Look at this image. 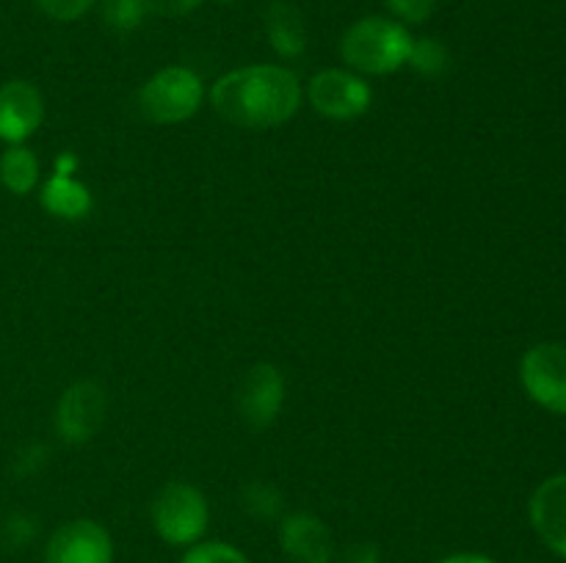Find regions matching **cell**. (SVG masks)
<instances>
[{"instance_id": "6da1fadb", "label": "cell", "mask_w": 566, "mask_h": 563, "mask_svg": "<svg viewBox=\"0 0 566 563\" xmlns=\"http://www.w3.org/2000/svg\"><path fill=\"white\" fill-rule=\"evenodd\" d=\"M302 103L296 75L282 66L258 64L227 72L210 92V105L221 119L247 130H271L293 119Z\"/></svg>"}, {"instance_id": "7a4b0ae2", "label": "cell", "mask_w": 566, "mask_h": 563, "mask_svg": "<svg viewBox=\"0 0 566 563\" xmlns=\"http://www.w3.org/2000/svg\"><path fill=\"white\" fill-rule=\"evenodd\" d=\"M412 36L401 22L387 17H365L354 22L340 42V55L352 70L365 75H390L409 61Z\"/></svg>"}, {"instance_id": "3957f363", "label": "cell", "mask_w": 566, "mask_h": 563, "mask_svg": "<svg viewBox=\"0 0 566 563\" xmlns=\"http://www.w3.org/2000/svg\"><path fill=\"white\" fill-rule=\"evenodd\" d=\"M153 528L166 544L171 546H191L205 535L210 522L208 500L197 486L186 480H171L155 495L149 506Z\"/></svg>"}, {"instance_id": "277c9868", "label": "cell", "mask_w": 566, "mask_h": 563, "mask_svg": "<svg viewBox=\"0 0 566 563\" xmlns=\"http://www.w3.org/2000/svg\"><path fill=\"white\" fill-rule=\"evenodd\" d=\"M205 99L202 77L188 66H166L155 72L138 92L142 116L153 125H177L191 119Z\"/></svg>"}, {"instance_id": "5b68a950", "label": "cell", "mask_w": 566, "mask_h": 563, "mask_svg": "<svg viewBox=\"0 0 566 563\" xmlns=\"http://www.w3.org/2000/svg\"><path fill=\"white\" fill-rule=\"evenodd\" d=\"M108 397L97 381H75L55 406V434L66 445H86L105 425Z\"/></svg>"}, {"instance_id": "8992f818", "label": "cell", "mask_w": 566, "mask_h": 563, "mask_svg": "<svg viewBox=\"0 0 566 563\" xmlns=\"http://www.w3.org/2000/svg\"><path fill=\"white\" fill-rule=\"evenodd\" d=\"M520 379L531 401L553 414H566V346L539 342L520 364Z\"/></svg>"}, {"instance_id": "52a82bcc", "label": "cell", "mask_w": 566, "mask_h": 563, "mask_svg": "<svg viewBox=\"0 0 566 563\" xmlns=\"http://www.w3.org/2000/svg\"><path fill=\"white\" fill-rule=\"evenodd\" d=\"M310 105L326 119L348 121L363 116L374 103V92L363 77L346 70H324L310 81Z\"/></svg>"}, {"instance_id": "ba28073f", "label": "cell", "mask_w": 566, "mask_h": 563, "mask_svg": "<svg viewBox=\"0 0 566 563\" xmlns=\"http://www.w3.org/2000/svg\"><path fill=\"white\" fill-rule=\"evenodd\" d=\"M285 403V375L271 362H258L243 375L238 390V412L252 431H265L276 423Z\"/></svg>"}, {"instance_id": "9c48e42d", "label": "cell", "mask_w": 566, "mask_h": 563, "mask_svg": "<svg viewBox=\"0 0 566 563\" xmlns=\"http://www.w3.org/2000/svg\"><path fill=\"white\" fill-rule=\"evenodd\" d=\"M44 563H114L108 530L94 519H72L50 535Z\"/></svg>"}, {"instance_id": "30bf717a", "label": "cell", "mask_w": 566, "mask_h": 563, "mask_svg": "<svg viewBox=\"0 0 566 563\" xmlns=\"http://www.w3.org/2000/svg\"><path fill=\"white\" fill-rule=\"evenodd\" d=\"M44 119V99L28 81L0 86V141L22 144L39 130Z\"/></svg>"}, {"instance_id": "8fae6325", "label": "cell", "mask_w": 566, "mask_h": 563, "mask_svg": "<svg viewBox=\"0 0 566 563\" xmlns=\"http://www.w3.org/2000/svg\"><path fill=\"white\" fill-rule=\"evenodd\" d=\"M280 546L293 563H329L335 555V541L324 519L304 511L282 519Z\"/></svg>"}, {"instance_id": "7c38bea8", "label": "cell", "mask_w": 566, "mask_h": 563, "mask_svg": "<svg viewBox=\"0 0 566 563\" xmlns=\"http://www.w3.org/2000/svg\"><path fill=\"white\" fill-rule=\"evenodd\" d=\"M531 524L556 555L566 557V472L547 478L531 497Z\"/></svg>"}, {"instance_id": "4fadbf2b", "label": "cell", "mask_w": 566, "mask_h": 563, "mask_svg": "<svg viewBox=\"0 0 566 563\" xmlns=\"http://www.w3.org/2000/svg\"><path fill=\"white\" fill-rule=\"evenodd\" d=\"M39 202L50 215L64 221H81L92 213L94 199L92 191L81 180L70 174H50V180L42 185Z\"/></svg>"}, {"instance_id": "5bb4252c", "label": "cell", "mask_w": 566, "mask_h": 563, "mask_svg": "<svg viewBox=\"0 0 566 563\" xmlns=\"http://www.w3.org/2000/svg\"><path fill=\"white\" fill-rule=\"evenodd\" d=\"M265 33L274 47L276 55L282 59H298L307 47V31H304L302 11L285 0H274L265 11Z\"/></svg>"}, {"instance_id": "9a60e30c", "label": "cell", "mask_w": 566, "mask_h": 563, "mask_svg": "<svg viewBox=\"0 0 566 563\" xmlns=\"http://www.w3.org/2000/svg\"><path fill=\"white\" fill-rule=\"evenodd\" d=\"M0 182L17 196H28L39 185V158L25 144H9L0 155Z\"/></svg>"}, {"instance_id": "2e32d148", "label": "cell", "mask_w": 566, "mask_h": 563, "mask_svg": "<svg viewBox=\"0 0 566 563\" xmlns=\"http://www.w3.org/2000/svg\"><path fill=\"white\" fill-rule=\"evenodd\" d=\"M241 506L252 519L271 522V519L282 517L285 500H282L280 489L274 484H269V480H249L241 489Z\"/></svg>"}, {"instance_id": "e0dca14e", "label": "cell", "mask_w": 566, "mask_h": 563, "mask_svg": "<svg viewBox=\"0 0 566 563\" xmlns=\"http://www.w3.org/2000/svg\"><path fill=\"white\" fill-rule=\"evenodd\" d=\"M412 70H418L420 75L426 77H440L446 75L448 64H451V55H448L446 44L437 42V39L423 36V39H412V50H409V61Z\"/></svg>"}, {"instance_id": "ac0fdd59", "label": "cell", "mask_w": 566, "mask_h": 563, "mask_svg": "<svg viewBox=\"0 0 566 563\" xmlns=\"http://www.w3.org/2000/svg\"><path fill=\"white\" fill-rule=\"evenodd\" d=\"M99 3V17L108 28L119 33H130L142 25L144 20V6L142 0H97Z\"/></svg>"}, {"instance_id": "d6986e66", "label": "cell", "mask_w": 566, "mask_h": 563, "mask_svg": "<svg viewBox=\"0 0 566 563\" xmlns=\"http://www.w3.org/2000/svg\"><path fill=\"white\" fill-rule=\"evenodd\" d=\"M180 563H249V557L238 546L224 544V541H205V544L197 541Z\"/></svg>"}, {"instance_id": "ffe728a7", "label": "cell", "mask_w": 566, "mask_h": 563, "mask_svg": "<svg viewBox=\"0 0 566 563\" xmlns=\"http://www.w3.org/2000/svg\"><path fill=\"white\" fill-rule=\"evenodd\" d=\"M36 533V522L25 513H11L6 522H0V546L3 550H20L22 544L33 539Z\"/></svg>"}, {"instance_id": "44dd1931", "label": "cell", "mask_w": 566, "mask_h": 563, "mask_svg": "<svg viewBox=\"0 0 566 563\" xmlns=\"http://www.w3.org/2000/svg\"><path fill=\"white\" fill-rule=\"evenodd\" d=\"M39 9L50 17V20L59 22H72L77 17L86 14L97 0H36Z\"/></svg>"}, {"instance_id": "7402d4cb", "label": "cell", "mask_w": 566, "mask_h": 563, "mask_svg": "<svg viewBox=\"0 0 566 563\" xmlns=\"http://www.w3.org/2000/svg\"><path fill=\"white\" fill-rule=\"evenodd\" d=\"M387 9L392 11L396 17H401L403 22H420L429 20L437 9V0H387Z\"/></svg>"}, {"instance_id": "603a6c76", "label": "cell", "mask_w": 566, "mask_h": 563, "mask_svg": "<svg viewBox=\"0 0 566 563\" xmlns=\"http://www.w3.org/2000/svg\"><path fill=\"white\" fill-rule=\"evenodd\" d=\"M202 0H142L144 11L158 17H182L193 11Z\"/></svg>"}, {"instance_id": "cb8c5ba5", "label": "cell", "mask_w": 566, "mask_h": 563, "mask_svg": "<svg viewBox=\"0 0 566 563\" xmlns=\"http://www.w3.org/2000/svg\"><path fill=\"white\" fill-rule=\"evenodd\" d=\"M343 563H379V550L374 544H354L343 557Z\"/></svg>"}, {"instance_id": "d4e9b609", "label": "cell", "mask_w": 566, "mask_h": 563, "mask_svg": "<svg viewBox=\"0 0 566 563\" xmlns=\"http://www.w3.org/2000/svg\"><path fill=\"white\" fill-rule=\"evenodd\" d=\"M75 169H77V155L75 152H61L59 158H55V166H53V171L55 174H75Z\"/></svg>"}, {"instance_id": "484cf974", "label": "cell", "mask_w": 566, "mask_h": 563, "mask_svg": "<svg viewBox=\"0 0 566 563\" xmlns=\"http://www.w3.org/2000/svg\"><path fill=\"white\" fill-rule=\"evenodd\" d=\"M440 563H497V561H492V557L486 555H479V552H459V555L442 557Z\"/></svg>"}, {"instance_id": "4316f807", "label": "cell", "mask_w": 566, "mask_h": 563, "mask_svg": "<svg viewBox=\"0 0 566 563\" xmlns=\"http://www.w3.org/2000/svg\"><path fill=\"white\" fill-rule=\"evenodd\" d=\"M224 3H232V0H224Z\"/></svg>"}]
</instances>
